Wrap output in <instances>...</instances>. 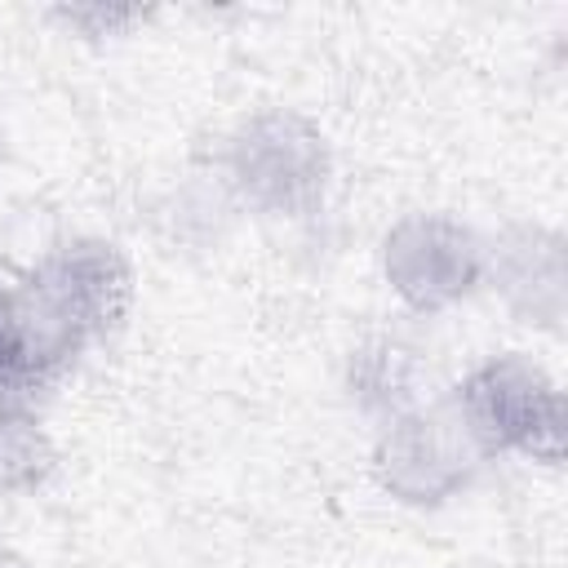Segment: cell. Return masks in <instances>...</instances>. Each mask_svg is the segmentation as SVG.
<instances>
[{
	"label": "cell",
	"mask_w": 568,
	"mask_h": 568,
	"mask_svg": "<svg viewBox=\"0 0 568 568\" xmlns=\"http://www.w3.org/2000/svg\"><path fill=\"white\" fill-rule=\"evenodd\" d=\"M231 178L266 213H306L320 204L328 182L324 138L288 111H266L248 120L231 142Z\"/></svg>",
	"instance_id": "cell-3"
},
{
	"label": "cell",
	"mask_w": 568,
	"mask_h": 568,
	"mask_svg": "<svg viewBox=\"0 0 568 568\" xmlns=\"http://www.w3.org/2000/svg\"><path fill=\"white\" fill-rule=\"evenodd\" d=\"M377 475L404 501H439L466 479V448L430 417H404L377 444Z\"/></svg>",
	"instance_id": "cell-5"
},
{
	"label": "cell",
	"mask_w": 568,
	"mask_h": 568,
	"mask_svg": "<svg viewBox=\"0 0 568 568\" xmlns=\"http://www.w3.org/2000/svg\"><path fill=\"white\" fill-rule=\"evenodd\" d=\"M49 386L36 355H31V342H27V328L18 320V306H13V293L0 288V395H31Z\"/></svg>",
	"instance_id": "cell-7"
},
{
	"label": "cell",
	"mask_w": 568,
	"mask_h": 568,
	"mask_svg": "<svg viewBox=\"0 0 568 568\" xmlns=\"http://www.w3.org/2000/svg\"><path fill=\"white\" fill-rule=\"evenodd\" d=\"M462 426L484 453H528L559 462L564 453V399L555 382L519 355L488 359L462 382Z\"/></svg>",
	"instance_id": "cell-2"
},
{
	"label": "cell",
	"mask_w": 568,
	"mask_h": 568,
	"mask_svg": "<svg viewBox=\"0 0 568 568\" xmlns=\"http://www.w3.org/2000/svg\"><path fill=\"white\" fill-rule=\"evenodd\" d=\"M129 297L133 275L115 244L75 240L49 253L36 275L13 288V306L44 382L67 373L93 337H106L124 320Z\"/></svg>",
	"instance_id": "cell-1"
},
{
	"label": "cell",
	"mask_w": 568,
	"mask_h": 568,
	"mask_svg": "<svg viewBox=\"0 0 568 568\" xmlns=\"http://www.w3.org/2000/svg\"><path fill=\"white\" fill-rule=\"evenodd\" d=\"M53 470V444L36 417L18 408H0V488L22 493L44 484Z\"/></svg>",
	"instance_id": "cell-6"
},
{
	"label": "cell",
	"mask_w": 568,
	"mask_h": 568,
	"mask_svg": "<svg viewBox=\"0 0 568 568\" xmlns=\"http://www.w3.org/2000/svg\"><path fill=\"white\" fill-rule=\"evenodd\" d=\"M484 253L475 235L448 217H404L386 235V280L413 311H439L475 288Z\"/></svg>",
	"instance_id": "cell-4"
}]
</instances>
